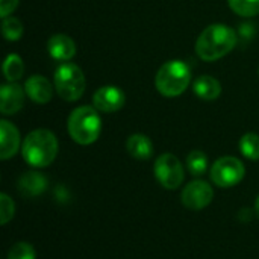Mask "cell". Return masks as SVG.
<instances>
[{"mask_svg":"<svg viewBox=\"0 0 259 259\" xmlns=\"http://www.w3.org/2000/svg\"><path fill=\"white\" fill-rule=\"evenodd\" d=\"M246 175L244 164L235 156H223L211 167V179L220 188H231L238 185Z\"/></svg>","mask_w":259,"mask_h":259,"instance_id":"obj_6","label":"cell"},{"mask_svg":"<svg viewBox=\"0 0 259 259\" xmlns=\"http://www.w3.org/2000/svg\"><path fill=\"white\" fill-rule=\"evenodd\" d=\"M126 149L129 155L135 159L146 161L153 155V144L149 137L143 134H134L126 141Z\"/></svg>","mask_w":259,"mask_h":259,"instance_id":"obj_16","label":"cell"},{"mask_svg":"<svg viewBox=\"0 0 259 259\" xmlns=\"http://www.w3.org/2000/svg\"><path fill=\"white\" fill-rule=\"evenodd\" d=\"M68 134L80 146H90L100 137L102 120L94 106H79L68 117Z\"/></svg>","mask_w":259,"mask_h":259,"instance_id":"obj_3","label":"cell"},{"mask_svg":"<svg viewBox=\"0 0 259 259\" xmlns=\"http://www.w3.org/2000/svg\"><path fill=\"white\" fill-rule=\"evenodd\" d=\"M18 191L21 196L26 197H35L46 191L47 188V179L42 173L38 171H27L20 176L18 179Z\"/></svg>","mask_w":259,"mask_h":259,"instance_id":"obj_14","label":"cell"},{"mask_svg":"<svg viewBox=\"0 0 259 259\" xmlns=\"http://www.w3.org/2000/svg\"><path fill=\"white\" fill-rule=\"evenodd\" d=\"M24 88L15 82L3 83L0 88V111L3 115H12L18 112L24 105Z\"/></svg>","mask_w":259,"mask_h":259,"instance_id":"obj_10","label":"cell"},{"mask_svg":"<svg viewBox=\"0 0 259 259\" xmlns=\"http://www.w3.org/2000/svg\"><path fill=\"white\" fill-rule=\"evenodd\" d=\"M20 149V132L8 120L0 121V158L3 161L12 158Z\"/></svg>","mask_w":259,"mask_h":259,"instance_id":"obj_12","label":"cell"},{"mask_svg":"<svg viewBox=\"0 0 259 259\" xmlns=\"http://www.w3.org/2000/svg\"><path fill=\"white\" fill-rule=\"evenodd\" d=\"M55 88L59 97L67 102H76L85 91L83 71L71 62L61 64L55 71Z\"/></svg>","mask_w":259,"mask_h":259,"instance_id":"obj_5","label":"cell"},{"mask_svg":"<svg viewBox=\"0 0 259 259\" xmlns=\"http://www.w3.org/2000/svg\"><path fill=\"white\" fill-rule=\"evenodd\" d=\"M238 42V33L222 23L208 26L196 41V52L200 59L212 62L234 50Z\"/></svg>","mask_w":259,"mask_h":259,"instance_id":"obj_1","label":"cell"},{"mask_svg":"<svg viewBox=\"0 0 259 259\" xmlns=\"http://www.w3.org/2000/svg\"><path fill=\"white\" fill-rule=\"evenodd\" d=\"M124 93L112 85L99 88L93 96V105L102 112H117L124 106Z\"/></svg>","mask_w":259,"mask_h":259,"instance_id":"obj_9","label":"cell"},{"mask_svg":"<svg viewBox=\"0 0 259 259\" xmlns=\"http://www.w3.org/2000/svg\"><path fill=\"white\" fill-rule=\"evenodd\" d=\"M21 153L24 161L35 168L50 165L58 155V140L52 131L36 129L24 138Z\"/></svg>","mask_w":259,"mask_h":259,"instance_id":"obj_2","label":"cell"},{"mask_svg":"<svg viewBox=\"0 0 259 259\" xmlns=\"http://www.w3.org/2000/svg\"><path fill=\"white\" fill-rule=\"evenodd\" d=\"M8 259H36V253L32 244L20 241L9 249Z\"/></svg>","mask_w":259,"mask_h":259,"instance_id":"obj_22","label":"cell"},{"mask_svg":"<svg viewBox=\"0 0 259 259\" xmlns=\"http://www.w3.org/2000/svg\"><path fill=\"white\" fill-rule=\"evenodd\" d=\"M15 212V205L11 200V197L8 194H0V222L2 225H6Z\"/></svg>","mask_w":259,"mask_h":259,"instance_id":"obj_23","label":"cell"},{"mask_svg":"<svg viewBox=\"0 0 259 259\" xmlns=\"http://www.w3.org/2000/svg\"><path fill=\"white\" fill-rule=\"evenodd\" d=\"M18 5V0H0V17H9Z\"/></svg>","mask_w":259,"mask_h":259,"instance_id":"obj_24","label":"cell"},{"mask_svg":"<svg viewBox=\"0 0 259 259\" xmlns=\"http://www.w3.org/2000/svg\"><path fill=\"white\" fill-rule=\"evenodd\" d=\"M193 91L202 100H215L222 94V85L215 77L203 74L194 80Z\"/></svg>","mask_w":259,"mask_h":259,"instance_id":"obj_15","label":"cell"},{"mask_svg":"<svg viewBox=\"0 0 259 259\" xmlns=\"http://www.w3.org/2000/svg\"><path fill=\"white\" fill-rule=\"evenodd\" d=\"M47 50L50 56L56 61H70L76 55V44L68 35L56 33L50 36L47 42Z\"/></svg>","mask_w":259,"mask_h":259,"instance_id":"obj_13","label":"cell"},{"mask_svg":"<svg viewBox=\"0 0 259 259\" xmlns=\"http://www.w3.org/2000/svg\"><path fill=\"white\" fill-rule=\"evenodd\" d=\"M228 3L241 17H255L259 14V0H228Z\"/></svg>","mask_w":259,"mask_h":259,"instance_id":"obj_21","label":"cell"},{"mask_svg":"<svg viewBox=\"0 0 259 259\" xmlns=\"http://www.w3.org/2000/svg\"><path fill=\"white\" fill-rule=\"evenodd\" d=\"M191 82L190 67L179 59L165 62L156 73L155 87L164 97L181 96Z\"/></svg>","mask_w":259,"mask_h":259,"instance_id":"obj_4","label":"cell"},{"mask_svg":"<svg viewBox=\"0 0 259 259\" xmlns=\"http://www.w3.org/2000/svg\"><path fill=\"white\" fill-rule=\"evenodd\" d=\"M2 33L8 41H18L23 35V24L15 17H6L2 21Z\"/></svg>","mask_w":259,"mask_h":259,"instance_id":"obj_20","label":"cell"},{"mask_svg":"<svg viewBox=\"0 0 259 259\" xmlns=\"http://www.w3.org/2000/svg\"><path fill=\"white\" fill-rule=\"evenodd\" d=\"M212 199H214V190L208 182L200 179L190 182L181 194V200L184 206L193 211H200L206 208L212 202Z\"/></svg>","mask_w":259,"mask_h":259,"instance_id":"obj_8","label":"cell"},{"mask_svg":"<svg viewBox=\"0 0 259 259\" xmlns=\"http://www.w3.org/2000/svg\"><path fill=\"white\" fill-rule=\"evenodd\" d=\"M23 73H24L23 59L15 53L8 55L5 62H3V76L6 77V80L17 82L18 79L23 77Z\"/></svg>","mask_w":259,"mask_h":259,"instance_id":"obj_17","label":"cell"},{"mask_svg":"<svg viewBox=\"0 0 259 259\" xmlns=\"http://www.w3.org/2000/svg\"><path fill=\"white\" fill-rule=\"evenodd\" d=\"M155 178L165 190H176L184 182V168L173 153H162L155 161Z\"/></svg>","mask_w":259,"mask_h":259,"instance_id":"obj_7","label":"cell"},{"mask_svg":"<svg viewBox=\"0 0 259 259\" xmlns=\"http://www.w3.org/2000/svg\"><path fill=\"white\" fill-rule=\"evenodd\" d=\"M24 91H26V96L32 102L39 103V105H44V103L50 102L52 96H53L52 83L49 82L47 77H44L41 74L30 76L24 83Z\"/></svg>","mask_w":259,"mask_h":259,"instance_id":"obj_11","label":"cell"},{"mask_svg":"<svg viewBox=\"0 0 259 259\" xmlns=\"http://www.w3.org/2000/svg\"><path fill=\"white\" fill-rule=\"evenodd\" d=\"M253 33H256V27L253 26V23H243L238 29V36H244L246 39H250Z\"/></svg>","mask_w":259,"mask_h":259,"instance_id":"obj_25","label":"cell"},{"mask_svg":"<svg viewBox=\"0 0 259 259\" xmlns=\"http://www.w3.org/2000/svg\"><path fill=\"white\" fill-rule=\"evenodd\" d=\"M240 152L250 161L259 159V135L249 132L240 140Z\"/></svg>","mask_w":259,"mask_h":259,"instance_id":"obj_18","label":"cell"},{"mask_svg":"<svg viewBox=\"0 0 259 259\" xmlns=\"http://www.w3.org/2000/svg\"><path fill=\"white\" fill-rule=\"evenodd\" d=\"M255 211H256V215L259 217V196L258 199H256V202H255Z\"/></svg>","mask_w":259,"mask_h":259,"instance_id":"obj_26","label":"cell"},{"mask_svg":"<svg viewBox=\"0 0 259 259\" xmlns=\"http://www.w3.org/2000/svg\"><path fill=\"white\" fill-rule=\"evenodd\" d=\"M187 168L193 176H202L208 168V156L202 150H193L187 156Z\"/></svg>","mask_w":259,"mask_h":259,"instance_id":"obj_19","label":"cell"}]
</instances>
